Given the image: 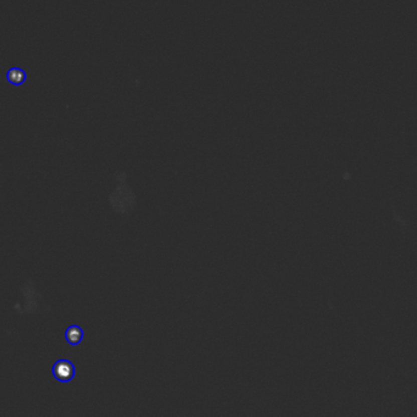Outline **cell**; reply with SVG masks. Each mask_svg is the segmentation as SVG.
Masks as SVG:
<instances>
[{"label":"cell","instance_id":"7a4b0ae2","mask_svg":"<svg viewBox=\"0 0 417 417\" xmlns=\"http://www.w3.org/2000/svg\"><path fill=\"white\" fill-rule=\"evenodd\" d=\"M20 291L22 295V302H16L14 305V311L19 315L24 313H37L41 312L42 306L47 307L43 304L41 293L36 288L35 283L32 279H26L20 286Z\"/></svg>","mask_w":417,"mask_h":417},{"label":"cell","instance_id":"6da1fadb","mask_svg":"<svg viewBox=\"0 0 417 417\" xmlns=\"http://www.w3.org/2000/svg\"><path fill=\"white\" fill-rule=\"evenodd\" d=\"M116 185L108 196V202L113 211L116 213L125 216L129 214L135 208L137 203V196L131 186L129 185V176L124 170H119L115 173Z\"/></svg>","mask_w":417,"mask_h":417},{"label":"cell","instance_id":"3957f363","mask_svg":"<svg viewBox=\"0 0 417 417\" xmlns=\"http://www.w3.org/2000/svg\"><path fill=\"white\" fill-rule=\"evenodd\" d=\"M55 367V376H60L59 378H58V379L59 380H65V373H69L70 374V376L72 377L74 376V368H72V363H65V365H64V363H61V362H58L57 365L54 366Z\"/></svg>","mask_w":417,"mask_h":417},{"label":"cell","instance_id":"277c9868","mask_svg":"<svg viewBox=\"0 0 417 417\" xmlns=\"http://www.w3.org/2000/svg\"><path fill=\"white\" fill-rule=\"evenodd\" d=\"M82 335L83 334H82L81 329H80L79 327H70L68 329V338H66V340L71 344L80 343L82 339Z\"/></svg>","mask_w":417,"mask_h":417}]
</instances>
